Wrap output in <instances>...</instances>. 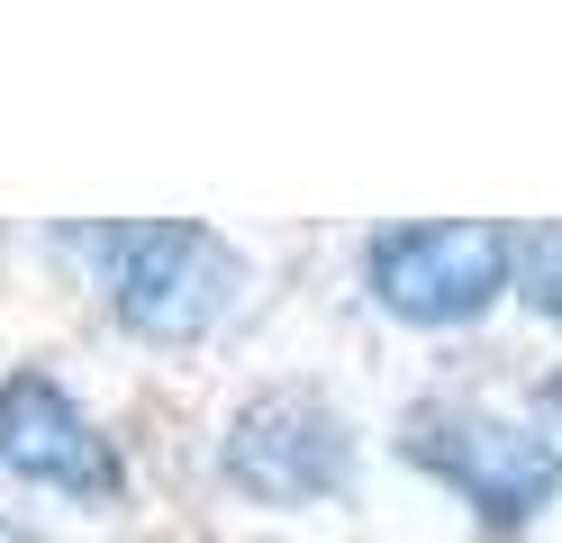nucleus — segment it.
I'll use <instances>...</instances> for the list:
<instances>
[{
	"instance_id": "6e6552de",
	"label": "nucleus",
	"mask_w": 562,
	"mask_h": 543,
	"mask_svg": "<svg viewBox=\"0 0 562 543\" xmlns=\"http://www.w3.org/2000/svg\"><path fill=\"white\" fill-rule=\"evenodd\" d=\"M0 543H46V534H27V525H0Z\"/></svg>"
},
{
	"instance_id": "423d86ee",
	"label": "nucleus",
	"mask_w": 562,
	"mask_h": 543,
	"mask_svg": "<svg viewBox=\"0 0 562 543\" xmlns=\"http://www.w3.org/2000/svg\"><path fill=\"white\" fill-rule=\"evenodd\" d=\"M508 290H517L536 317L562 326V227H526V236H517V272H508Z\"/></svg>"
},
{
	"instance_id": "39448f33",
	"label": "nucleus",
	"mask_w": 562,
	"mask_h": 543,
	"mask_svg": "<svg viewBox=\"0 0 562 543\" xmlns=\"http://www.w3.org/2000/svg\"><path fill=\"white\" fill-rule=\"evenodd\" d=\"M0 471L27 489H64V498H119L127 471L119 444L91 426V408L55 372H10L0 381Z\"/></svg>"
},
{
	"instance_id": "f257e3e1",
	"label": "nucleus",
	"mask_w": 562,
	"mask_h": 543,
	"mask_svg": "<svg viewBox=\"0 0 562 543\" xmlns=\"http://www.w3.org/2000/svg\"><path fill=\"white\" fill-rule=\"evenodd\" d=\"M64 245L100 272V299L136 344H200L255 290V263L200 217H119V227H82Z\"/></svg>"
},
{
	"instance_id": "f03ea898",
	"label": "nucleus",
	"mask_w": 562,
	"mask_h": 543,
	"mask_svg": "<svg viewBox=\"0 0 562 543\" xmlns=\"http://www.w3.org/2000/svg\"><path fill=\"white\" fill-rule=\"evenodd\" d=\"M400 453L490 525H536L562 498V453L544 444V426L481 408V398H417L400 417Z\"/></svg>"
},
{
	"instance_id": "20e7f679",
	"label": "nucleus",
	"mask_w": 562,
	"mask_h": 543,
	"mask_svg": "<svg viewBox=\"0 0 562 543\" xmlns=\"http://www.w3.org/2000/svg\"><path fill=\"white\" fill-rule=\"evenodd\" d=\"M218 480L255 507H318L355 480V426L327 389L308 381H272L227 408L218 434Z\"/></svg>"
},
{
	"instance_id": "0eeeda50",
	"label": "nucleus",
	"mask_w": 562,
	"mask_h": 543,
	"mask_svg": "<svg viewBox=\"0 0 562 543\" xmlns=\"http://www.w3.org/2000/svg\"><path fill=\"white\" fill-rule=\"evenodd\" d=\"M536 408H544V444H553V453H562V372H553V381H544V389H536Z\"/></svg>"
},
{
	"instance_id": "7ed1b4c3",
	"label": "nucleus",
	"mask_w": 562,
	"mask_h": 543,
	"mask_svg": "<svg viewBox=\"0 0 562 543\" xmlns=\"http://www.w3.org/2000/svg\"><path fill=\"white\" fill-rule=\"evenodd\" d=\"M517 227L508 217H417L363 245V290L400 326H472L508 299Z\"/></svg>"
}]
</instances>
